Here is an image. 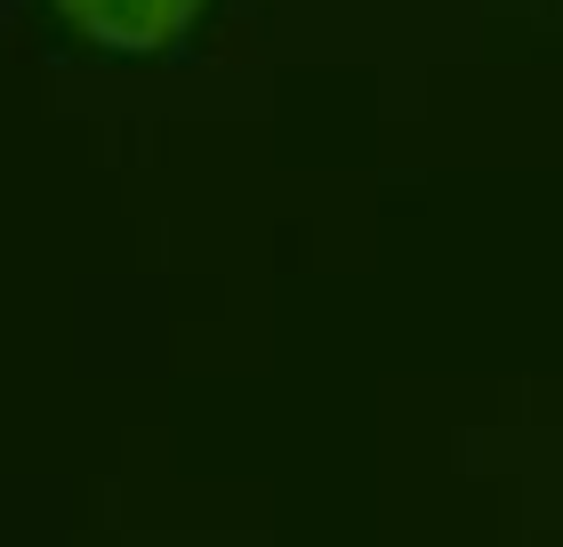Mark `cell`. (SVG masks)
Segmentation results:
<instances>
[{"label":"cell","instance_id":"1","mask_svg":"<svg viewBox=\"0 0 563 547\" xmlns=\"http://www.w3.org/2000/svg\"><path fill=\"white\" fill-rule=\"evenodd\" d=\"M81 41L113 48V57H162L201 24L210 0H48Z\"/></svg>","mask_w":563,"mask_h":547}]
</instances>
